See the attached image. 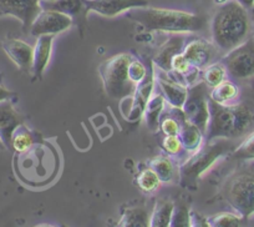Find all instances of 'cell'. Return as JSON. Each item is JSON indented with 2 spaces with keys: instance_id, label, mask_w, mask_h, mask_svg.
<instances>
[{
  "instance_id": "6da1fadb",
  "label": "cell",
  "mask_w": 254,
  "mask_h": 227,
  "mask_svg": "<svg viewBox=\"0 0 254 227\" xmlns=\"http://www.w3.org/2000/svg\"><path fill=\"white\" fill-rule=\"evenodd\" d=\"M209 120L207 125V140L214 139L246 138L254 131V102L218 104L208 100Z\"/></svg>"
},
{
  "instance_id": "7a4b0ae2",
  "label": "cell",
  "mask_w": 254,
  "mask_h": 227,
  "mask_svg": "<svg viewBox=\"0 0 254 227\" xmlns=\"http://www.w3.org/2000/svg\"><path fill=\"white\" fill-rule=\"evenodd\" d=\"M211 29L217 50L227 54L248 39L251 20L243 6L236 0H228L217 9L212 19Z\"/></svg>"
},
{
  "instance_id": "3957f363",
  "label": "cell",
  "mask_w": 254,
  "mask_h": 227,
  "mask_svg": "<svg viewBox=\"0 0 254 227\" xmlns=\"http://www.w3.org/2000/svg\"><path fill=\"white\" fill-rule=\"evenodd\" d=\"M130 11V10H128ZM128 18L137 21L147 30L167 31V33H194L206 26V19L202 15L182 10L162 8L131 9Z\"/></svg>"
},
{
  "instance_id": "277c9868",
  "label": "cell",
  "mask_w": 254,
  "mask_h": 227,
  "mask_svg": "<svg viewBox=\"0 0 254 227\" xmlns=\"http://www.w3.org/2000/svg\"><path fill=\"white\" fill-rule=\"evenodd\" d=\"M231 139H214L208 141L203 148L194 151V153L188 160L185 161L180 167V179L182 186L188 187L196 184L197 180L204 172L227 152L234 150Z\"/></svg>"
},
{
  "instance_id": "5b68a950",
  "label": "cell",
  "mask_w": 254,
  "mask_h": 227,
  "mask_svg": "<svg viewBox=\"0 0 254 227\" xmlns=\"http://www.w3.org/2000/svg\"><path fill=\"white\" fill-rule=\"evenodd\" d=\"M132 60L130 54H119L105 60L99 68L100 76L106 94L114 99L130 97L135 92L137 85L128 77V64Z\"/></svg>"
},
{
  "instance_id": "8992f818",
  "label": "cell",
  "mask_w": 254,
  "mask_h": 227,
  "mask_svg": "<svg viewBox=\"0 0 254 227\" xmlns=\"http://www.w3.org/2000/svg\"><path fill=\"white\" fill-rule=\"evenodd\" d=\"M224 200L244 220L254 215V172L239 171L229 176L223 186Z\"/></svg>"
},
{
  "instance_id": "52a82bcc",
  "label": "cell",
  "mask_w": 254,
  "mask_h": 227,
  "mask_svg": "<svg viewBox=\"0 0 254 227\" xmlns=\"http://www.w3.org/2000/svg\"><path fill=\"white\" fill-rule=\"evenodd\" d=\"M207 87L208 86L204 82H199L188 89L187 97L182 106L186 120L196 125L203 134H206L209 120V94H207Z\"/></svg>"
},
{
  "instance_id": "ba28073f",
  "label": "cell",
  "mask_w": 254,
  "mask_h": 227,
  "mask_svg": "<svg viewBox=\"0 0 254 227\" xmlns=\"http://www.w3.org/2000/svg\"><path fill=\"white\" fill-rule=\"evenodd\" d=\"M227 74L237 80H246L254 76V39H247L244 43L228 51L222 60Z\"/></svg>"
},
{
  "instance_id": "9c48e42d",
  "label": "cell",
  "mask_w": 254,
  "mask_h": 227,
  "mask_svg": "<svg viewBox=\"0 0 254 227\" xmlns=\"http://www.w3.org/2000/svg\"><path fill=\"white\" fill-rule=\"evenodd\" d=\"M72 24L74 19L66 14L51 9H41L31 23L29 31L36 38L40 35H56L71 28Z\"/></svg>"
},
{
  "instance_id": "30bf717a",
  "label": "cell",
  "mask_w": 254,
  "mask_h": 227,
  "mask_svg": "<svg viewBox=\"0 0 254 227\" xmlns=\"http://www.w3.org/2000/svg\"><path fill=\"white\" fill-rule=\"evenodd\" d=\"M40 3L41 0H0V14L19 19L23 23L24 30H28L41 11Z\"/></svg>"
},
{
  "instance_id": "8fae6325",
  "label": "cell",
  "mask_w": 254,
  "mask_h": 227,
  "mask_svg": "<svg viewBox=\"0 0 254 227\" xmlns=\"http://www.w3.org/2000/svg\"><path fill=\"white\" fill-rule=\"evenodd\" d=\"M85 11H95L104 16H115L124 11L148 5V0H84Z\"/></svg>"
},
{
  "instance_id": "7c38bea8",
  "label": "cell",
  "mask_w": 254,
  "mask_h": 227,
  "mask_svg": "<svg viewBox=\"0 0 254 227\" xmlns=\"http://www.w3.org/2000/svg\"><path fill=\"white\" fill-rule=\"evenodd\" d=\"M11 62L24 73H31L34 60V49L28 43L19 39H8L1 44Z\"/></svg>"
},
{
  "instance_id": "4fadbf2b",
  "label": "cell",
  "mask_w": 254,
  "mask_h": 227,
  "mask_svg": "<svg viewBox=\"0 0 254 227\" xmlns=\"http://www.w3.org/2000/svg\"><path fill=\"white\" fill-rule=\"evenodd\" d=\"M216 50L217 48L214 46V44L202 40V39H197V40L190 41L187 45H185L182 54L194 68L203 69L212 63L214 55H216Z\"/></svg>"
},
{
  "instance_id": "5bb4252c",
  "label": "cell",
  "mask_w": 254,
  "mask_h": 227,
  "mask_svg": "<svg viewBox=\"0 0 254 227\" xmlns=\"http://www.w3.org/2000/svg\"><path fill=\"white\" fill-rule=\"evenodd\" d=\"M153 68H151L150 72L146 74L145 79L137 84L135 90V96L132 99V106H131V111L128 112V115L126 116V119L128 121H137L141 116L143 115V111H145L146 104L148 102V100L151 99V95L153 91Z\"/></svg>"
},
{
  "instance_id": "9a60e30c",
  "label": "cell",
  "mask_w": 254,
  "mask_h": 227,
  "mask_svg": "<svg viewBox=\"0 0 254 227\" xmlns=\"http://www.w3.org/2000/svg\"><path fill=\"white\" fill-rule=\"evenodd\" d=\"M20 124L21 118L13 105L8 100L0 102V141L6 148H11V136Z\"/></svg>"
},
{
  "instance_id": "2e32d148",
  "label": "cell",
  "mask_w": 254,
  "mask_h": 227,
  "mask_svg": "<svg viewBox=\"0 0 254 227\" xmlns=\"http://www.w3.org/2000/svg\"><path fill=\"white\" fill-rule=\"evenodd\" d=\"M185 48V38L182 35L171 36L165 45L158 50L156 56L153 58V64L160 68L165 73L172 70V59L173 56L182 53Z\"/></svg>"
},
{
  "instance_id": "e0dca14e",
  "label": "cell",
  "mask_w": 254,
  "mask_h": 227,
  "mask_svg": "<svg viewBox=\"0 0 254 227\" xmlns=\"http://www.w3.org/2000/svg\"><path fill=\"white\" fill-rule=\"evenodd\" d=\"M54 35H40L38 36L35 48H34V60L31 73L34 76L40 79L44 70L50 62L51 50H53Z\"/></svg>"
},
{
  "instance_id": "ac0fdd59",
  "label": "cell",
  "mask_w": 254,
  "mask_h": 227,
  "mask_svg": "<svg viewBox=\"0 0 254 227\" xmlns=\"http://www.w3.org/2000/svg\"><path fill=\"white\" fill-rule=\"evenodd\" d=\"M158 86H160L161 95L163 96L165 101H167L171 106L176 107V109H182L188 94L187 86L163 76L158 77Z\"/></svg>"
},
{
  "instance_id": "d6986e66",
  "label": "cell",
  "mask_w": 254,
  "mask_h": 227,
  "mask_svg": "<svg viewBox=\"0 0 254 227\" xmlns=\"http://www.w3.org/2000/svg\"><path fill=\"white\" fill-rule=\"evenodd\" d=\"M41 9H51L74 18H79L80 14H86L84 0H41Z\"/></svg>"
},
{
  "instance_id": "ffe728a7",
  "label": "cell",
  "mask_w": 254,
  "mask_h": 227,
  "mask_svg": "<svg viewBox=\"0 0 254 227\" xmlns=\"http://www.w3.org/2000/svg\"><path fill=\"white\" fill-rule=\"evenodd\" d=\"M178 138H180L182 146L186 150L190 151V152H194L201 146L203 133L196 125L185 120L182 123V125H180Z\"/></svg>"
},
{
  "instance_id": "44dd1931",
  "label": "cell",
  "mask_w": 254,
  "mask_h": 227,
  "mask_svg": "<svg viewBox=\"0 0 254 227\" xmlns=\"http://www.w3.org/2000/svg\"><path fill=\"white\" fill-rule=\"evenodd\" d=\"M163 107H165V99L162 95H155L146 104L143 115H145L147 128L152 133H156L160 128V115Z\"/></svg>"
},
{
  "instance_id": "7402d4cb",
  "label": "cell",
  "mask_w": 254,
  "mask_h": 227,
  "mask_svg": "<svg viewBox=\"0 0 254 227\" xmlns=\"http://www.w3.org/2000/svg\"><path fill=\"white\" fill-rule=\"evenodd\" d=\"M175 204L168 200H160L153 209L150 219V226L152 227H167L170 226L172 219Z\"/></svg>"
},
{
  "instance_id": "603a6c76",
  "label": "cell",
  "mask_w": 254,
  "mask_h": 227,
  "mask_svg": "<svg viewBox=\"0 0 254 227\" xmlns=\"http://www.w3.org/2000/svg\"><path fill=\"white\" fill-rule=\"evenodd\" d=\"M117 225L120 227H146L150 226V219L145 209L131 207V209L125 210Z\"/></svg>"
},
{
  "instance_id": "cb8c5ba5",
  "label": "cell",
  "mask_w": 254,
  "mask_h": 227,
  "mask_svg": "<svg viewBox=\"0 0 254 227\" xmlns=\"http://www.w3.org/2000/svg\"><path fill=\"white\" fill-rule=\"evenodd\" d=\"M237 96H238V87L233 82L227 81V80L212 87V91L209 92V99L218 104H229Z\"/></svg>"
},
{
  "instance_id": "d4e9b609",
  "label": "cell",
  "mask_w": 254,
  "mask_h": 227,
  "mask_svg": "<svg viewBox=\"0 0 254 227\" xmlns=\"http://www.w3.org/2000/svg\"><path fill=\"white\" fill-rule=\"evenodd\" d=\"M150 168H152L162 182H171L175 176V166L172 160L167 156H156L150 161Z\"/></svg>"
},
{
  "instance_id": "484cf974",
  "label": "cell",
  "mask_w": 254,
  "mask_h": 227,
  "mask_svg": "<svg viewBox=\"0 0 254 227\" xmlns=\"http://www.w3.org/2000/svg\"><path fill=\"white\" fill-rule=\"evenodd\" d=\"M34 145V139L24 124H20L11 136V148L18 152H26Z\"/></svg>"
},
{
  "instance_id": "4316f807",
  "label": "cell",
  "mask_w": 254,
  "mask_h": 227,
  "mask_svg": "<svg viewBox=\"0 0 254 227\" xmlns=\"http://www.w3.org/2000/svg\"><path fill=\"white\" fill-rule=\"evenodd\" d=\"M227 70L222 63H214L206 67L203 73L204 84L208 87H214L226 80Z\"/></svg>"
},
{
  "instance_id": "83f0119b",
  "label": "cell",
  "mask_w": 254,
  "mask_h": 227,
  "mask_svg": "<svg viewBox=\"0 0 254 227\" xmlns=\"http://www.w3.org/2000/svg\"><path fill=\"white\" fill-rule=\"evenodd\" d=\"M137 185L143 192L146 194H150V192L156 191V190L160 187L161 180L160 177L156 175V172L153 171L152 168H145L138 174L137 176Z\"/></svg>"
},
{
  "instance_id": "f1b7e54d",
  "label": "cell",
  "mask_w": 254,
  "mask_h": 227,
  "mask_svg": "<svg viewBox=\"0 0 254 227\" xmlns=\"http://www.w3.org/2000/svg\"><path fill=\"white\" fill-rule=\"evenodd\" d=\"M244 221L243 217L237 216L229 212H222V214L214 215V216L207 219V226L213 227H237L241 226Z\"/></svg>"
},
{
  "instance_id": "f546056e",
  "label": "cell",
  "mask_w": 254,
  "mask_h": 227,
  "mask_svg": "<svg viewBox=\"0 0 254 227\" xmlns=\"http://www.w3.org/2000/svg\"><path fill=\"white\" fill-rule=\"evenodd\" d=\"M233 157L238 160H254V131L244 138L243 143L234 149Z\"/></svg>"
},
{
  "instance_id": "4dcf8cb0",
  "label": "cell",
  "mask_w": 254,
  "mask_h": 227,
  "mask_svg": "<svg viewBox=\"0 0 254 227\" xmlns=\"http://www.w3.org/2000/svg\"><path fill=\"white\" fill-rule=\"evenodd\" d=\"M170 226L172 227H190V210H188V207L186 206V205L183 204L175 205Z\"/></svg>"
},
{
  "instance_id": "1f68e13d",
  "label": "cell",
  "mask_w": 254,
  "mask_h": 227,
  "mask_svg": "<svg viewBox=\"0 0 254 227\" xmlns=\"http://www.w3.org/2000/svg\"><path fill=\"white\" fill-rule=\"evenodd\" d=\"M128 77H130L131 81L133 84H140L143 79H145L146 74H147V70L146 67L140 62V60H131L130 64H128Z\"/></svg>"
},
{
  "instance_id": "d6a6232c",
  "label": "cell",
  "mask_w": 254,
  "mask_h": 227,
  "mask_svg": "<svg viewBox=\"0 0 254 227\" xmlns=\"http://www.w3.org/2000/svg\"><path fill=\"white\" fill-rule=\"evenodd\" d=\"M163 149L167 151L171 155H177L181 150H182V143H181L178 135H172V136H166L165 140L162 143Z\"/></svg>"
},
{
  "instance_id": "836d02e7",
  "label": "cell",
  "mask_w": 254,
  "mask_h": 227,
  "mask_svg": "<svg viewBox=\"0 0 254 227\" xmlns=\"http://www.w3.org/2000/svg\"><path fill=\"white\" fill-rule=\"evenodd\" d=\"M161 129H162L163 134L166 136H172V135H178V131H180V124L177 123L173 119H165L161 124Z\"/></svg>"
},
{
  "instance_id": "e575fe53",
  "label": "cell",
  "mask_w": 254,
  "mask_h": 227,
  "mask_svg": "<svg viewBox=\"0 0 254 227\" xmlns=\"http://www.w3.org/2000/svg\"><path fill=\"white\" fill-rule=\"evenodd\" d=\"M10 96H11V91H9V90H6L5 87H3L1 85H0V102L6 101V100L10 99Z\"/></svg>"
},
{
  "instance_id": "d590c367",
  "label": "cell",
  "mask_w": 254,
  "mask_h": 227,
  "mask_svg": "<svg viewBox=\"0 0 254 227\" xmlns=\"http://www.w3.org/2000/svg\"><path fill=\"white\" fill-rule=\"evenodd\" d=\"M236 1L239 4V5L243 6L246 10L252 9L254 6V0H236Z\"/></svg>"
},
{
  "instance_id": "8d00e7d4",
  "label": "cell",
  "mask_w": 254,
  "mask_h": 227,
  "mask_svg": "<svg viewBox=\"0 0 254 227\" xmlns=\"http://www.w3.org/2000/svg\"><path fill=\"white\" fill-rule=\"evenodd\" d=\"M214 1H216L217 4H223L226 3V1H228V0H214Z\"/></svg>"
},
{
  "instance_id": "74e56055",
  "label": "cell",
  "mask_w": 254,
  "mask_h": 227,
  "mask_svg": "<svg viewBox=\"0 0 254 227\" xmlns=\"http://www.w3.org/2000/svg\"><path fill=\"white\" fill-rule=\"evenodd\" d=\"M0 15H1V14H0Z\"/></svg>"
}]
</instances>
